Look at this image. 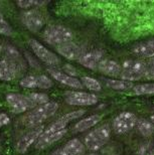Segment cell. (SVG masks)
Listing matches in <instances>:
<instances>
[{
    "mask_svg": "<svg viewBox=\"0 0 154 155\" xmlns=\"http://www.w3.org/2000/svg\"><path fill=\"white\" fill-rule=\"evenodd\" d=\"M132 51L138 57L145 58H154V39H149L138 43L134 46Z\"/></svg>",
    "mask_w": 154,
    "mask_h": 155,
    "instance_id": "cell-19",
    "label": "cell"
},
{
    "mask_svg": "<svg viewBox=\"0 0 154 155\" xmlns=\"http://www.w3.org/2000/svg\"><path fill=\"white\" fill-rule=\"evenodd\" d=\"M28 45L31 48V49L34 52V54L38 57L39 60L44 61V64H48L51 67H54L60 64L61 60L55 54L48 49L45 46H44L41 42L35 39L30 38L28 40Z\"/></svg>",
    "mask_w": 154,
    "mask_h": 155,
    "instance_id": "cell-7",
    "label": "cell"
},
{
    "mask_svg": "<svg viewBox=\"0 0 154 155\" xmlns=\"http://www.w3.org/2000/svg\"><path fill=\"white\" fill-rule=\"evenodd\" d=\"M120 78L127 82H136L145 78L146 63L139 60H127L122 64Z\"/></svg>",
    "mask_w": 154,
    "mask_h": 155,
    "instance_id": "cell-3",
    "label": "cell"
},
{
    "mask_svg": "<svg viewBox=\"0 0 154 155\" xmlns=\"http://www.w3.org/2000/svg\"><path fill=\"white\" fill-rule=\"evenodd\" d=\"M64 71L67 75H69L70 77H74V78H76V76L78 75V73H77L75 68H74L73 66H70V64H67L64 66Z\"/></svg>",
    "mask_w": 154,
    "mask_h": 155,
    "instance_id": "cell-30",
    "label": "cell"
},
{
    "mask_svg": "<svg viewBox=\"0 0 154 155\" xmlns=\"http://www.w3.org/2000/svg\"><path fill=\"white\" fill-rule=\"evenodd\" d=\"M64 101L67 104L72 106H92L98 103L99 98L95 94L86 92H73L69 91L64 93Z\"/></svg>",
    "mask_w": 154,
    "mask_h": 155,
    "instance_id": "cell-6",
    "label": "cell"
},
{
    "mask_svg": "<svg viewBox=\"0 0 154 155\" xmlns=\"http://www.w3.org/2000/svg\"><path fill=\"white\" fill-rule=\"evenodd\" d=\"M6 101L12 109V112L14 113H23L26 110L34 109L35 107H38L35 103L30 100L29 97L16 93H9L6 95Z\"/></svg>",
    "mask_w": 154,
    "mask_h": 155,
    "instance_id": "cell-8",
    "label": "cell"
},
{
    "mask_svg": "<svg viewBox=\"0 0 154 155\" xmlns=\"http://www.w3.org/2000/svg\"><path fill=\"white\" fill-rule=\"evenodd\" d=\"M66 134H67V129L55 133H51V134H44V133H42L41 137L38 138V140L36 141L35 148L36 149H44V148L48 147L52 143H54V142L61 140Z\"/></svg>",
    "mask_w": 154,
    "mask_h": 155,
    "instance_id": "cell-18",
    "label": "cell"
},
{
    "mask_svg": "<svg viewBox=\"0 0 154 155\" xmlns=\"http://www.w3.org/2000/svg\"><path fill=\"white\" fill-rule=\"evenodd\" d=\"M2 51V46H1V45H0V51Z\"/></svg>",
    "mask_w": 154,
    "mask_h": 155,
    "instance_id": "cell-37",
    "label": "cell"
},
{
    "mask_svg": "<svg viewBox=\"0 0 154 155\" xmlns=\"http://www.w3.org/2000/svg\"><path fill=\"white\" fill-rule=\"evenodd\" d=\"M58 109V104L55 102H48L44 105L35 107L32 111L27 113L22 118V122L26 127H35L41 126V124L48 119L50 117L54 116Z\"/></svg>",
    "mask_w": 154,
    "mask_h": 155,
    "instance_id": "cell-1",
    "label": "cell"
},
{
    "mask_svg": "<svg viewBox=\"0 0 154 155\" xmlns=\"http://www.w3.org/2000/svg\"><path fill=\"white\" fill-rule=\"evenodd\" d=\"M106 85L109 88L116 90V91H126V90L132 89L133 88V84L131 82H127V81L123 80H106Z\"/></svg>",
    "mask_w": 154,
    "mask_h": 155,
    "instance_id": "cell-23",
    "label": "cell"
},
{
    "mask_svg": "<svg viewBox=\"0 0 154 155\" xmlns=\"http://www.w3.org/2000/svg\"><path fill=\"white\" fill-rule=\"evenodd\" d=\"M138 118L131 112L120 113L113 121V130L116 134H125L136 126Z\"/></svg>",
    "mask_w": 154,
    "mask_h": 155,
    "instance_id": "cell-5",
    "label": "cell"
},
{
    "mask_svg": "<svg viewBox=\"0 0 154 155\" xmlns=\"http://www.w3.org/2000/svg\"><path fill=\"white\" fill-rule=\"evenodd\" d=\"M145 79L154 81V58H150V61L146 64Z\"/></svg>",
    "mask_w": 154,
    "mask_h": 155,
    "instance_id": "cell-28",
    "label": "cell"
},
{
    "mask_svg": "<svg viewBox=\"0 0 154 155\" xmlns=\"http://www.w3.org/2000/svg\"><path fill=\"white\" fill-rule=\"evenodd\" d=\"M150 121H151V122L154 124V114H153V115H151V117H150Z\"/></svg>",
    "mask_w": 154,
    "mask_h": 155,
    "instance_id": "cell-35",
    "label": "cell"
},
{
    "mask_svg": "<svg viewBox=\"0 0 154 155\" xmlns=\"http://www.w3.org/2000/svg\"><path fill=\"white\" fill-rule=\"evenodd\" d=\"M48 72L50 73V75L51 78H54V80H57V82H60L63 85H66L67 87H70V88L74 89H83V84L82 82H80L78 79L74 77H70L69 75H67L66 73H63L58 70L55 69H48Z\"/></svg>",
    "mask_w": 154,
    "mask_h": 155,
    "instance_id": "cell-14",
    "label": "cell"
},
{
    "mask_svg": "<svg viewBox=\"0 0 154 155\" xmlns=\"http://www.w3.org/2000/svg\"><path fill=\"white\" fill-rule=\"evenodd\" d=\"M133 92L136 95H152L154 94V83L140 84L134 86Z\"/></svg>",
    "mask_w": 154,
    "mask_h": 155,
    "instance_id": "cell-24",
    "label": "cell"
},
{
    "mask_svg": "<svg viewBox=\"0 0 154 155\" xmlns=\"http://www.w3.org/2000/svg\"><path fill=\"white\" fill-rule=\"evenodd\" d=\"M22 22L32 32L39 31L44 25V18L36 9H30L22 14Z\"/></svg>",
    "mask_w": 154,
    "mask_h": 155,
    "instance_id": "cell-11",
    "label": "cell"
},
{
    "mask_svg": "<svg viewBox=\"0 0 154 155\" xmlns=\"http://www.w3.org/2000/svg\"><path fill=\"white\" fill-rule=\"evenodd\" d=\"M0 33L4 35H12V28L9 25L7 21L5 20L4 16L0 12Z\"/></svg>",
    "mask_w": 154,
    "mask_h": 155,
    "instance_id": "cell-27",
    "label": "cell"
},
{
    "mask_svg": "<svg viewBox=\"0 0 154 155\" xmlns=\"http://www.w3.org/2000/svg\"><path fill=\"white\" fill-rule=\"evenodd\" d=\"M111 136V128L108 124H103L96 129L92 130L85 136L84 144L87 149L97 151L101 149L109 141Z\"/></svg>",
    "mask_w": 154,
    "mask_h": 155,
    "instance_id": "cell-2",
    "label": "cell"
},
{
    "mask_svg": "<svg viewBox=\"0 0 154 155\" xmlns=\"http://www.w3.org/2000/svg\"><path fill=\"white\" fill-rule=\"evenodd\" d=\"M57 51L70 61H79L80 58L84 54L82 48L73 41H69L60 46H57Z\"/></svg>",
    "mask_w": 154,
    "mask_h": 155,
    "instance_id": "cell-13",
    "label": "cell"
},
{
    "mask_svg": "<svg viewBox=\"0 0 154 155\" xmlns=\"http://www.w3.org/2000/svg\"><path fill=\"white\" fill-rule=\"evenodd\" d=\"M25 55H26V58H28V61H29V64H31V66H32L33 68H39L38 64L36 63V61H35V60H33L31 55L29 54V52H26V54H25Z\"/></svg>",
    "mask_w": 154,
    "mask_h": 155,
    "instance_id": "cell-32",
    "label": "cell"
},
{
    "mask_svg": "<svg viewBox=\"0 0 154 155\" xmlns=\"http://www.w3.org/2000/svg\"><path fill=\"white\" fill-rule=\"evenodd\" d=\"M98 71L107 77L117 78L121 75L122 67L113 60H103L98 67Z\"/></svg>",
    "mask_w": 154,
    "mask_h": 155,
    "instance_id": "cell-17",
    "label": "cell"
},
{
    "mask_svg": "<svg viewBox=\"0 0 154 155\" xmlns=\"http://www.w3.org/2000/svg\"><path fill=\"white\" fill-rule=\"evenodd\" d=\"M103 115H99V114H95V115H91L85 119L80 120L76 125L74 126V131L75 132H84L86 130L92 128L93 126L97 125L102 119Z\"/></svg>",
    "mask_w": 154,
    "mask_h": 155,
    "instance_id": "cell-20",
    "label": "cell"
},
{
    "mask_svg": "<svg viewBox=\"0 0 154 155\" xmlns=\"http://www.w3.org/2000/svg\"><path fill=\"white\" fill-rule=\"evenodd\" d=\"M29 99L33 103L36 104V106H41V105H44L50 102V97L47 94H42V93H31L29 96Z\"/></svg>",
    "mask_w": 154,
    "mask_h": 155,
    "instance_id": "cell-26",
    "label": "cell"
},
{
    "mask_svg": "<svg viewBox=\"0 0 154 155\" xmlns=\"http://www.w3.org/2000/svg\"><path fill=\"white\" fill-rule=\"evenodd\" d=\"M44 131V127L41 125V126H38V127H35V128H33L32 130H30L26 134H24L17 142V145H16L17 152L25 153L27 149H28L35 141L38 140V138L41 136Z\"/></svg>",
    "mask_w": 154,
    "mask_h": 155,
    "instance_id": "cell-10",
    "label": "cell"
},
{
    "mask_svg": "<svg viewBox=\"0 0 154 155\" xmlns=\"http://www.w3.org/2000/svg\"><path fill=\"white\" fill-rule=\"evenodd\" d=\"M87 155H99V154H97V153H89Z\"/></svg>",
    "mask_w": 154,
    "mask_h": 155,
    "instance_id": "cell-36",
    "label": "cell"
},
{
    "mask_svg": "<svg viewBox=\"0 0 154 155\" xmlns=\"http://www.w3.org/2000/svg\"><path fill=\"white\" fill-rule=\"evenodd\" d=\"M142 155H154V147H145L142 151Z\"/></svg>",
    "mask_w": 154,
    "mask_h": 155,
    "instance_id": "cell-33",
    "label": "cell"
},
{
    "mask_svg": "<svg viewBox=\"0 0 154 155\" xmlns=\"http://www.w3.org/2000/svg\"><path fill=\"white\" fill-rule=\"evenodd\" d=\"M51 155H67V154L64 152V149H57V150L54 151Z\"/></svg>",
    "mask_w": 154,
    "mask_h": 155,
    "instance_id": "cell-34",
    "label": "cell"
},
{
    "mask_svg": "<svg viewBox=\"0 0 154 155\" xmlns=\"http://www.w3.org/2000/svg\"><path fill=\"white\" fill-rule=\"evenodd\" d=\"M85 114V110H77L73 111L66 114V115L61 116L60 119H57V121H54V123H51L48 126V129H45L44 133V134H51V133H55L61 130H66V127L72 122V121L78 119V118L82 117Z\"/></svg>",
    "mask_w": 154,
    "mask_h": 155,
    "instance_id": "cell-9",
    "label": "cell"
},
{
    "mask_svg": "<svg viewBox=\"0 0 154 155\" xmlns=\"http://www.w3.org/2000/svg\"><path fill=\"white\" fill-rule=\"evenodd\" d=\"M9 122H10V119H9V117L7 116V114H5V113L0 114V126L7 125Z\"/></svg>",
    "mask_w": 154,
    "mask_h": 155,
    "instance_id": "cell-31",
    "label": "cell"
},
{
    "mask_svg": "<svg viewBox=\"0 0 154 155\" xmlns=\"http://www.w3.org/2000/svg\"><path fill=\"white\" fill-rule=\"evenodd\" d=\"M103 61V54L99 51H94L84 54L78 61L83 67L91 70H98V67Z\"/></svg>",
    "mask_w": 154,
    "mask_h": 155,
    "instance_id": "cell-15",
    "label": "cell"
},
{
    "mask_svg": "<svg viewBox=\"0 0 154 155\" xmlns=\"http://www.w3.org/2000/svg\"><path fill=\"white\" fill-rule=\"evenodd\" d=\"M19 71L16 64L8 58L0 61V79L2 81L13 80Z\"/></svg>",
    "mask_w": 154,
    "mask_h": 155,
    "instance_id": "cell-16",
    "label": "cell"
},
{
    "mask_svg": "<svg viewBox=\"0 0 154 155\" xmlns=\"http://www.w3.org/2000/svg\"><path fill=\"white\" fill-rule=\"evenodd\" d=\"M20 85L24 88L50 89L52 87V81L44 75L27 76L20 81Z\"/></svg>",
    "mask_w": 154,
    "mask_h": 155,
    "instance_id": "cell-12",
    "label": "cell"
},
{
    "mask_svg": "<svg viewBox=\"0 0 154 155\" xmlns=\"http://www.w3.org/2000/svg\"><path fill=\"white\" fill-rule=\"evenodd\" d=\"M82 84L84 87H86L87 89L93 92H99L101 91V89H102L99 81H97L96 79H93V78H91V77H83Z\"/></svg>",
    "mask_w": 154,
    "mask_h": 155,
    "instance_id": "cell-25",
    "label": "cell"
},
{
    "mask_svg": "<svg viewBox=\"0 0 154 155\" xmlns=\"http://www.w3.org/2000/svg\"><path fill=\"white\" fill-rule=\"evenodd\" d=\"M136 127L138 131L144 137H150L154 134V124L146 119H138Z\"/></svg>",
    "mask_w": 154,
    "mask_h": 155,
    "instance_id": "cell-22",
    "label": "cell"
},
{
    "mask_svg": "<svg viewBox=\"0 0 154 155\" xmlns=\"http://www.w3.org/2000/svg\"><path fill=\"white\" fill-rule=\"evenodd\" d=\"M44 2L41 1H36V0H19L17 1V5L19 6L21 8H30L32 6H35V5H38V4H42Z\"/></svg>",
    "mask_w": 154,
    "mask_h": 155,
    "instance_id": "cell-29",
    "label": "cell"
},
{
    "mask_svg": "<svg viewBox=\"0 0 154 155\" xmlns=\"http://www.w3.org/2000/svg\"><path fill=\"white\" fill-rule=\"evenodd\" d=\"M64 150L67 155H86V146L78 138L70 139L64 145Z\"/></svg>",
    "mask_w": 154,
    "mask_h": 155,
    "instance_id": "cell-21",
    "label": "cell"
},
{
    "mask_svg": "<svg viewBox=\"0 0 154 155\" xmlns=\"http://www.w3.org/2000/svg\"><path fill=\"white\" fill-rule=\"evenodd\" d=\"M44 38L51 45L60 46L64 43L72 41L74 33L72 30L63 25H50L44 29Z\"/></svg>",
    "mask_w": 154,
    "mask_h": 155,
    "instance_id": "cell-4",
    "label": "cell"
}]
</instances>
